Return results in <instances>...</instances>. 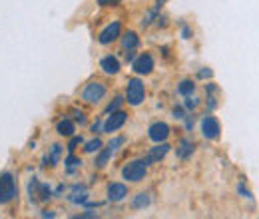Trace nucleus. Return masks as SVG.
<instances>
[{
	"instance_id": "nucleus-1",
	"label": "nucleus",
	"mask_w": 259,
	"mask_h": 219,
	"mask_svg": "<svg viewBox=\"0 0 259 219\" xmlns=\"http://www.w3.org/2000/svg\"><path fill=\"white\" fill-rule=\"evenodd\" d=\"M18 193V188H16V180L12 173H0V205H6L10 203Z\"/></svg>"
},
{
	"instance_id": "nucleus-2",
	"label": "nucleus",
	"mask_w": 259,
	"mask_h": 219,
	"mask_svg": "<svg viewBox=\"0 0 259 219\" xmlns=\"http://www.w3.org/2000/svg\"><path fill=\"white\" fill-rule=\"evenodd\" d=\"M146 98V88H144V82L138 80V78H132L128 80V86H126V102L130 106H140Z\"/></svg>"
},
{
	"instance_id": "nucleus-3",
	"label": "nucleus",
	"mask_w": 259,
	"mask_h": 219,
	"mask_svg": "<svg viewBox=\"0 0 259 219\" xmlns=\"http://www.w3.org/2000/svg\"><path fill=\"white\" fill-rule=\"evenodd\" d=\"M146 169H148V163L144 159H134L122 169V176L128 182H142L144 176H146Z\"/></svg>"
},
{
	"instance_id": "nucleus-4",
	"label": "nucleus",
	"mask_w": 259,
	"mask_h": 219,
	"mask_svg": "<svg viewBox=\"0 0 259 219\" xmlns=\"http://www.w3.org/2000/svg\"><path fill=\"white\" fill-rule=\"evenodd\" d=\"M104 96H106V86L100 82H92L82 90V100L88 104H98Z\"/></svg>"
},
{
	"instance_id": "nucleus-5",
	"label": "nucleus",
	"mask_w": 259,
	"mask_h": 219,
	"mask_svg": "<svg viewBox=\"0 0 259 219\" xmlns=\"http://www.w3.org/2000/svg\"><path fill=\"white\" fill-rule=\"evenodd\" d=\"M220 132H222L220 122H218L213 116H205V118L201 120V134H203L207 140H218V138H220Z\"/></svg>"
},
{
	"instance_id": "nucleus-6",
	"label": "nucleus",
	"mask_w": 259,
	"mask_h": 219,
	"mask_svg": "<svg viewBox=\"0 0 259 219\" xmlns=\"http://www.w3.org/2000/svg\"><path fill=\"white\" fill-rule=\"evenodd\" d=\"M120 36H122V26H120V22H110L104 30L100 32L98 40H100V44H112V42L118 40Z\"/></svg>"
},
{
	"instance_id": "nucleus-7",
	"label": "nucleus",
	"mask_w": 259,
	"mask_h": 219,
	"mask_svg": "<svg viewBox=\"0 0 259 219\" xmlns=\"http://www.w3.org/2000/svg\"><path fill=\"white\" fill-rule=\"evenodd\" d=\"M134 72L136 74H140V76H146V74H152V70H154V58H152V54H140L136 60H134Z\"/></svg>"
},
{
	"instance_id": "nucleus-8",
	"label": "nucleus",
	"mask_w": 259,
	"mask_h": 219,
	"mask_svg": "<svg viewBox=\"0 0 259 219\" xmlns=\"http://www.w3.org/2000/svg\"><path fill=\"white\" fill-rule=\"evenodd\" d=\"M122 144H124V138H114V140H112V142H110V144H108V146L102 150V154L98 156V159H96L98 167H104V165L108 163V159L112 157V154H114V152H116V150H118Z\"/></svg>"
},
{
	"instance_id": "nucleus-9",
	"label": "nucleus",
	"mask_w": 259,
	"mask_h": 219,
	"mask_svg": "<svg viewBox=\"0 0 259 219\" xmlns=\"http://www.w3.org/2000/svg\"><path fill=\"white\" fill-rule=\"evenodd\" d=\"M126 114L124 112H112V116H108V120L104 122V132L106 134H112V132H116V129H120L122 125L126 124Z\"/></svg>"
},
{
	"instance_id": "nucleus-10",
	"label": "nucleus",
	"mask_w": 259,
	"mask_h": 219,
	"mask_svg": "<svg viewBox=\"0 0 259 219\" xmlns=\"http://www.w3.org/2000/svg\"><path fill=\"white\" fill-rule=\"evenodd\" d=\"M148 136H150V140H152V142H156V144L165 142V140H167V136H169V127H167V124H163V122H156V124L150 125Z\"/></svg>"
},
{
	"instance_id": "nucleus-11",
	"label": "nucleus",
	"mask_w": 259,
	"mask_h": 219,
	"mask_svg": "<svg viewBox=\"0 0 259 219\" xmlns=\"http://www.w3.org/2000/svg\"><path fill=\"white\" fill-rule=\"evenodd\" d=\"M68 201L70 203H76V205H88V191L84 186H74L70 195H68Z\"/></svg>"
},
{
	"instance_id": "nucleus-12",
	"label": "nucleus",
	"mask_w": 259,
	"mask_h": 219,
	"mask_svg": "<svg viewBox=\"0 0 259 219\" xmlns=\"http://www.w3.org/2000/svg\"><path fill=\"white\" fill-rule=\"evenodd\" d=\"M167 152H169V146H167V144H163V142H160V144H158L154 150H150V154H148V157H146L144 161H146V163H154V161H160V159H162V157L165 156Z\"/></svg>"
},
{
	"instance_id": "nucleus-13",
	"label": "nucleus",
	"mask_w": 259,
	"mask_h": 219,
	"mask_svg": "<svg viewBox=\"0 0 259 219\" xmlns=\"http://www.w3.org/2000/svg\"><path fill=\"white\" fill-rule=\"evenodd\" d=\"M126 195H128V189L124 184H112L108 188V199L110 201H122Z\"/></svg>"
},
{
	"instance_id": "nucleus-14",
	"label": "nucleus",
	"mask_w": 259,
	"mask_h": 219,
	"mask_svg": "<svg viewBox=\"0 0 259 219\" xmlns=\"http://www.w3.org/2000/svg\"><path fill=\"white\" fill-rule=\"evenodd\" d=\"M100 68L106 72V74H118L120 72V62H118V58L116 56H106V58H102V62H100Z\"/></svg>"
},
{
	"instance_id": "nucleus-15",
	"label": "nucleus",
	"mask_w": 259,
	"mask_h": 219,
	"mask_svg": "<svg viewBox=\"0 0 259 219\" xmlns=\"http://www.w3.org/2000/svg\"><path fill=\"white\" fill-rule=\"evenodd\" d=\"M138 44H140V38H138L136 32H126V34L122 36V48H124L126 52H134V50L138 48Z\"/></svg>"
},
{
	"instance_id": "nucleus-16",
	"label": "nucleus",
	"mask_w": 259,
	"mask_h": 219,
	"mask_svg": "<svg viewBox=\"0 0 259 219\" xmlns=\"http://www.w3.org/2000/svg\"><path fill=\"white\" fill-rule=\"evenodd\" d=\"M192 152H194V142H190V140H182L180 142V148L176 150V154L182 157V159H188V157L192 156Z\"/></svg>"
},
{
	"instance_id": "nucleus-17",
	"label": "nucleus",
	"mask_w": 259,
	"mask_h": 219,
	"mask_svg": "<svg viewBox=\"0 0 259 219\" xmlns=\"http://www.w3.org/2000/svg\"><path fill=\"white\" fill-rule=\"evenodd\" d=\"M58 134L60 136H66V138H70V136H74V132H76V125H74V122L72 120H62L60 124H58Z\"/></svg>"
},
{
	"instance_id": "nucleus-18",
	"label": "nucleus",
	"mask_w": 259,
	"mask_h": 219,
	"mask_svg": "<svg viewBox=\"0 0 259 219\" xmlns=\"http://www.w3.org/2000/svg\"><path fill=\"white\" fill-rule=\"evenodd\" d=\"M150 205V195L148 193H138L132 201V207L134 209H140V207H148Z\"/></svg>"
},
{
	"instance_id": "nucleus-19",
	"label": "nucleus",
	"mask_w": 259,
	"mask_h": 219,
	"mask_svg": "<svg viewBox=\"0 0 259 219\" xmlns=\"http://www.w3.org/2000/svg\"><path fill=\"white\" fill-rule=\"evenodd\" d=\"M194 82H190V80H184L180 86H178V92L182 96H192L194 94Z\"/></svg>"
},
{
	"instance_id": "nucleus-20",
	"label": "nucleus",
	"mask_w": 259,
	"mask_h": 219,
	"mask_svg": "<svg viewBox=\"0 0 259 219\" xmlns=\"http://www.w3.org/2000/svg\"><path fill=\"white\" fill-rule=\"evenodd\" d=\"M100 146H102V142L96 138V140H92V142H88V144H86L84 152H86V154H94V152H98V150H100Z\"/></svg>"
},
{
	"instance_id": "nucleus-21",
	"label": "nucleus",
	"mask_w": 259,
	"mask_h": 219,
	"mask_svg": "<svg viewBox=\"0 0 259 219\" xmlns=\"http://www.w3.org/2000/svg\"><path fill=\"white\" fill-rule=\"evenodd\" d=\"M120 104H122V100H120V98H116V100H114V104H110L106 112H108V114H112V112H116V110L120 108Z\"/></svg>"
},
{
	"instance_id": "nucleus-22",
	"label": "nucleus",
	"mask_w": 259,
	"mask_h": 219,
	"mask_svg": "<svg viewBox=\"0 0 259 219\" xmlns=\"http://www.w3.org/2000/svg\"><path fill=\"white\" fill-rule=\"evenodd\" d=\"M186 98H188V100H186V108H188V110L197 106V98H192V96H186Z\"/></svg>"
},
{
	"instance_id": "nucleus-23",
	"label": "nucleus",
	"mask_w": 259,
	"mask_h": 219,
	"mask_svg": "<svg viewBox=\"0 0 259 219\" xmlns=\"http://www.w3.org/2000/svg\"><path fill=\"white\" fill-rule=\"evenodd\" d=\"M78 163H80V161H78V159H76V157H68V165H70V171H72V167H74V165H78Z\"/></svg>"
},
{
	"instance_id": "nucleus-24",
	"label": "nucleus",
	"mask_w": 259,
	"mask_h": 219,
	"mask_svg": "<svg viewBox=\"0 0 259 219\" xmlns=\"http://www.w3.org/2000/svg\"><path fill=\"white\" fill-rule=\"evenodd\" d=\"M174 118H184V112H182V108H178V110H174Z\"/></svg>"
},
{
	"instance_id": "nucleus-25",
	"label": "nucleus",
	"mask_w": 259,
	"mask_h": 219,
	"mask_svg": "<svg viewBox=\"0 0 259 219\" xmlns=\"http://www.w3.org/2000/svg\"><path fill=\"white\" fill-rule=\"evenodd\" d=\"M112 2H114V0H98V4H100V6H110Z\"/></svg>"
},
{
	"instance_id": "nucleus-26",
	"label": "nucleus",
	"mask_w": 259,
	"mask_h": 219,
	"mask_svg": "<svg viewBox=\"0 0 259 219\" xmlns=\"http://www.w3.org/2000/svg\"><path fill=\"white\" fill-rule=\"evenodd\" d=\"M98 129H100V122H96V124L92 125V132H98Z\"/></svg>"
}]
</instances>
